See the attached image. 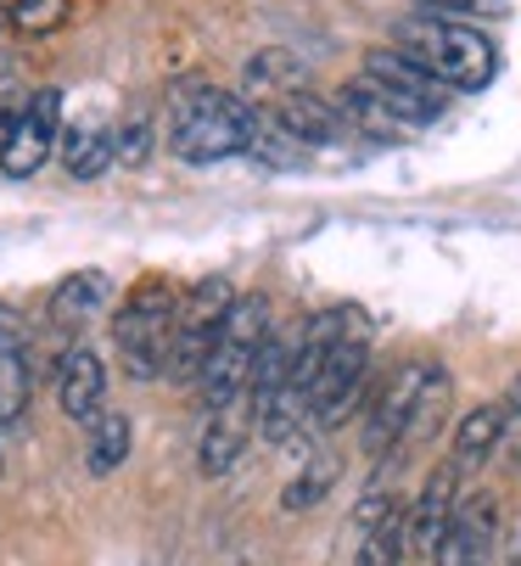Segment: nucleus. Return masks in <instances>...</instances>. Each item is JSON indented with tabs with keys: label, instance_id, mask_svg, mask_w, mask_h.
Here are the masks:
<instances>
[{
	"label": "nucleus",
	"instance_id": "bb28decb",
	"mask_svg": "<svg viewBox=\"0 0 521 566\" xmlns=\"http://www.w3.org/2000/svg\"><path fill=\"white\" fill-rule=\"evenodd\" d=\"M325 489H331V460L320 454V460H309V465H303V476L281 494V505H286V511H314V505L325 500Z\"/></svg>",
	"mask_w": 521,
	"mask_h": 566
},
{
	"label": "nucleus",
	"instance_id": "ddd939ff",
	"mask_svg": "<svg viewBox=\"0 0 521 566\" xmlns=\"http://www.w3.org/2000/svg\"><path fill=\"white\" fill-rule=\"evenodd\" d=\"M29 398H34V370L23 348V319L12 314V303H0V427H18L29 416Z\"/></svg>",
	"mask_w": 521,
	"mask_h": 566
},
{
	"label": "nucleus",
	"instance_id": "9d476101",
	"mask_svg": "<svg viewBox=\"0 0 521 566\" xmlns=\"http://www.w3.org/2000/svg\"><path fill=\"white\" fill-rule=\"evenodd\" d=\"M455 500H460V471L455 465H438L426 482H420V494L415 505H404V544L415 555H438L444 533H449V516H455Z\"/></svg>",
	"mask_w": 521,
	"mask_h": 566
},
{
	"label": "nucleus",
	"instance_id": "1a4fd4ad",
	"mask_svg": "<svg viewBox=\"0 0 521 566\" xmlns=\"http://www.w3.org/2000/svg\"><path fill=\"white\" fill-rule=\"evenodd\" d=\"M56 129H62V91H34L23 96V113H18V129L0 151V175L12 180H29L45 169V157L56 151Z\"/></svg>",
	"mask_w": 521,
	"mask_h": 566
},
{
	"label": "nucleus",
	"instance_id": "cd10ccee",
	"mask_svg": "<svg viewBox=\"0 0 521 566\" xmlns=\"http://www.w3.org/2000/svg\"><path fill=\"white\" fill-rule=\"evenodd\" d=\"M415 12L460 23V18H504L510 7H504V0H415Z\"/></svg>",
	"mask_w": 521,
	"mask_h": 566
},
{
	"label": "nucleus",
	"instance_id": "b1692460",
	"mask_svg": "<svg viewBox=\"0 0 521 566\" xmlns=\"http://www.w3.org/2000/svg\"><path fill=\"white\" fill-rule=\"evenodd\" d=\"M404 505L387 511L382 522H371L360 533V549H354V566H404Z\"/></svg>",
	"mask_w": 521,
	"mask_h": 566
},
{
	"label": "nucleus",
	"instance_id": "423d86ee",
	"mask_svg": "<svg viewBox=\"0 0 521 566\" xmlns=\"http://www.w3.org/2000/svg\"><path fill=\"white\" fill-rule=\"evenodd\" d=\"M230 303H236V286L225 275H208L191 292H180V303H174L168 359H163V381L168 387H197V376H202V365L213 354V337H219V319H225Z\"/></svg>",
	"mask_w": 521,
	"mask_h": 566
},
{
	"label": "nucleus",
	"instance_id": "473e14b6",
	"mask_svg": "<svg viewBox=\"0 0 521 566\" xmlns=\"http://www.w3.org/2000/svg\"><path fill=\"white\" fill-rule=\"evenodd\" d=\"M0 465H7V460H0Z\"/></svg>",
	"mask_w": 521,
	"mask_h": 566
},
{
	"label": "nucleus",
	"instance_id": "6ab92c4d",
	"mask_svg": "<svg viewBox=\"0 0 521 566\" xmlns=\"http://www.w3.org/2000/svg\"><path fill=\"white\" fill-rule=\"evenodd\" d=\"M499 432H504V410H499V403H477V410H466L455 421V438H449L455 471H482L499 454Z\"/></svg>",
	"mask_w": 521,
	"mask_h": 566
},
{
	"label": "nucleus",
	"instance_id": "f03ea898",
	"mask_svg": "<svg viewBox=\"0 0 521 566\" xmlns=\"http://www.w3.org/2000/svg\"><path fill=\"white\" fill-rule=\"evenodd\" d=\"M393 51H404L420 73H431L449 96L460 91H488L493 73H499V51L477 23H444V18H398L393 23Z\"/></svg>",
	"mask_w": 521,
	"mask_h": 566
},
{
	"label": "nucleus",
	"instance_id": "5701e85b",
	"mask_svg": "<svg viewBox=\"0 0 521 566\" xmlns=\"http://www.w3.org/2000/svg\"><path fill=\"white\" fill-rule=\"evenodd\" d=\"M241 157H258V164H264V169H298L303 164V146L264 113V107H258V118H252V135H247V151Z\"/></svg>",
	"mask_w": 521,
	"mask_h": 566
},
{
	"label": "nucleus",
	"instance_id": "4468645a",
	"mask_svg": "<svg viewBox=\"0 0 521 566\" xmlns=\"http://www.w3.org/2000/svg\"><path fill=\"white\" fill-rule=\"evenodd\" d=\"M264 113H270V118L303 146V151H309V146H336V140L347 135L336 102H325V96H314V91H292V96L270 102Z\"/></svg>",
	"mask_w": 521,
	"mask_h": 566
},
{
	"label": "nucleus",
	"instance_id": "7ed1b4c3",
	"mask_svg": "<svg viewBox=\"0 0 521 566\" xmlns=\"http://www.w3.org/2000/svg\"><path fill=\"white\" fill-rule=\"evenodd\" d=\"M270 297L264 292H236V303L225 308L219 319V337H213V354L197 376V392H202V410H225V403H241L247 398V376H252V354L270 332Z\"/></svg>",
	"mask_w": 521,
	"mask_h": 566
},
{
	"label": "nucleus",
	"instance_id": "39448f33",
	"mask_svg": "<svg viewBox=\"0 0 521 566\" xmlns=\"http://www.w3.org/2000/svg\"><path fill=\"white\" fill-rule=\"evenodd\" d=\"M365 381H371V326H365L360 308H342V337L331 343V354H325V365L309 387V421L320 432L342 427L354 416Z\"/></svg>",
	"mask_w": 521,
	"mask_h": 566
},
{
	"label": "nucleus",
	"instance_id": "a878e982",
	"mask_svg": "<svg viewBox=\"0 0 521 566\" xmlns=\"http://www.w3.org/2000/svg\"><path fill=\"white\" fill-rule=\"evenodd\" d=\"M152 146H157L152 118H146V113H129V118L113 129V164H124V169H146Z\"/></svg>",
	"mask_w": 521,
	"mask_h": 566
},
{
	"label": "nucleus",
	"instance_id": "412c9836",
	"mask_svg": "<svg viewBox=\"0 0 521 566\" xmlns=\"http://www.w3.org/2000/svg\"><path fill=\"white\" fill-rule=\"evenodd\" d=\"M56 151H62V169H67L73 180H102V175L113 169V129H102V124H73V129L56 140Z\"/></svg>",
	"mask_w": 521,
	"mask_h": 566
},
{
	"label": "nucleus",
	"instance_id": "2eb2a0df",
	"mask_svg": "<svg viewBox=\"0 0 521 566\" xmlns=\"http://www.w3.org/2000/svg\"><path fill=\"white\" fill-rule=\"evenodd\" d=\"M252 438V421H247V398L241 403H225V410H202V432H197V471L202 476H225L241 449Z\"/></svg>",
	"mask_w": 521,
	"mask_h": 566
},
{
	"label": "nucleus",
	"instance_id": "7c9ffc66",
	"mask_svg": "<svg viewBox=\"0 0 521 566\" xmlns=\"http://www.w3.org/2000/svg\"><path fill=\"white\" fill-rule=\"evenodd\" d=\"M504 560H510V566H521V522H515V533H510V549H504Z\"/></svg>",
	"mask_w": 521,
	"mask_h": 566
},
{
	"label": "nucleus",
	"instance_id": "f3484780",
	"mask_svg": "<svg viewBox=\"0 0 521 566\" xmlns=\"http://www.w3.org/2000/svg\"><path fill=\"white\" fill-rule=\"evenodd\" d=\"M449 403H455V376H449L444 365H426L420 392H415V403H409V421H404V438H398L393 460L409 454V449H426L431 438H438L444 421H449Z\"/></svg>",
	"mask_w": 521,
	"mask_h": 566
},
{
	"label": "nucleus",
	"instance_id": "aec40b11",
	"mask_svg": "<svg viewBox=\"0 0 521 566\" xmlns=\"http://www.w3.org/2000/svg\"><path fill=\"white\" fill-rule=\"evenodd\" d=\"M107 303H113V275L107 270H73L51 292V319H56V326H79V319L102 314Z\"/></svg>",
	"mask_w": 521,
	"mask_h": 566
},
{
	"label": "nucleus",
	"instance_id": "20e7f679",
	"mask_svg": "<svg viewBox=\"0 0 521 566\" xmlns=\"http://www.w3.org/2000/svg\"><path fill=\"white\" fill-rule=\"evenodd\" d=\"M174 303H180L174 281L146 275L129 286V297L113 314V348L135 381H163V359H168V337H174Z\"/></svg>",
	"mask_w": 521,
	"mask_h": 566
},
{
	"label": "nucleus",
	"instance_id": "4be33fe9",
	"mask_svg": "<svg viewBox=\"0 0 521 566\" xmlns=\"http://www.w3.org/2000/svg\"><path fill=\"white\" fill-rule=\"evenodd\" d=\"M135 449V427L124 410H102L91 421V449H84V465H91V476H113Z\"/></svg>",
	"mask_w": 521,
	"mask_h": 566
},
{
	"label": "nucleus",
	"instance_id": "a211bd4d",
	"mask_svg": "<svg viewBox=\"0 0 521 566\" xmlns=\"http://www.w3.org/2000/svg\"><path fill=\"white\" fill-rule=\"evenodd\" d=\"M241 85H247V102H281L292 91H309V67H303L298 51L264 45L241 62Z\"/></svg>",
	"mask_w": 521,
	"mask_h": 566
},
{
	"label": "nucleus",
	"instance_id": "c756f323",
	"mask_svg": "<svg viewBox=\"0 0 521 566\" xmlns=\"http://www.w3.org/2000/svg\"><path fill=\"white\" fill-rule=\"evenodd\" d=\"M18 113H23V96H0V151H7V140L18 129Z\"/></svg>",
	"mask_w": 521,
	"mask_h": 566
},
{
	"label": "nucleus",
	"instance_id": "f257e3e1",
	"mask_svg": "<svg viewBox=\"0 0 521 566\" xmlns=\"http://www.w3.org/2000/svg\"><path fill=\"white\" fill-rule=\"evenodd\" d=\"M258 107L236 91H219L208 78H186L168 96V151L180 164H225L247 151Z\"/></svg>",
	"mask_w": 521,
	"mask_h": 566
},
{
	"label": "nucleus",
	"instance_id": "f8f14e48",
	"mask_svg": "<svg viewBox=\"0 0 521 566\" xmlns=\"http://www.w3.org/2000/svg\"><path fill=\"white\" fill-rule=\"evenodd\" d=\"M420 376H426V365L420 359H409V365H398V376L382 387V398L371 403V416H365V454H387L393 460V449H398V438H404V421H409V403H415V392H420Z\"/></svg>",
	"mask_w": 521,
	"mask_h": 566
},
{
	"label": "nucleus",
	"instance_id": "393cba45",
	"mask_svg": "<svg viewBox=\"0 0 521 566\" xmlns=\"http://www.w3.org/2000/svg\"><path fill=\"white\" fill-rule=\"evenodd\" d=\"M73 18V0H12L7 7V29H18V34H56L62 23Z\"/></svg>",
	"mask_w": 521,
	"mask_h": 566
},
{
	"label": "nucleus",
	"instance_id": "c85d7f7f",
	"mask_svg": "<svg viewBox=\"0 0 521 566\" xmlns=\"http://www.w3.org/2000/svg\"><path fill=\"white\" fill-rule=\"evenodd\" d=\"M504 432H499V449H504V460L521 471V370L510 376V392H504Z\"/></svg>",
	"mask_w": 521,
	"mask_h": 566
},
{
	"label": "nucleus",
	"instance_id": "6e6552de",
	"mask_svg": "<svg viewBox=\"0 0 521 566\" xmlns=\"http://www.w3.org/2000/svg\"><path fill=\"white\" fill-rule=\"evenodd\" d=\"M431 566H499V500L493 494L455 500L449 533L438 555H431Z\"/></svg>",
	"mask_w": 521,
	"mask_h": 566
},
{
	"label": "nucleus",
	"instance_id": "dca6fc26",
	"mask_svg": "<svg viewBox=\"0 0 521 566\" xmlns=\"http://www.w3.org/2000/svg\"><path fill=\"white\" fill-rule=\"evenodd\" d=\"M336 113H342V124H347V129H360V135H365V140H376V146H393V140H409V135H415V129H409V124L382 102V91L371 85L365 73L342 85Z\"/></svg>",
	"mask_w": 521,
	"mask_h": 566
},
{
	"label": "nucleus",
	"instance_id": "2f4dec72",
	"mask_svg": "<svg viewBox=\"0 0 521 566\" xmlns=\"http://www.w3.org/2000/svg\"><path fill=\"white\" fill-rule=\"evenodd\" d=\"M0 29H7V0H0Z\"/></svg>",
	"mask_w": 521,
	"mask_h": 566
},
{
	"label": "nucleus",
	"instance_id": "9b49d317",
	"mask_svg": "<svg viewBox=\"0 0 521 566\" xmlns=\"http://www.w3.org/2000/svg\"><path fill=\"white\" fill-rule=\"evenodd\" d=\"M56 403L73 427H91L102 410H107V365L96 348L73 343L62 359H56Z\"/></svg>",
	"mask_w": 521,
	"mask_h": 566
},
{
	"label": "nucleus",
	"instance_id": "0eeeda50",
	"mask_svg": "<svg viewBox=\"0 0 521 566\" xmlns=\"http://www.w3.org/2000/svg\"><path fill=\"white\" fill-rule=\"evenodd\" d=\"M365 78L382 91V102H387L415 135L431 129V124L449 113V91H444L431 73H420L404 51H393V45H371V51H365Z\"/></svg>",
	"mask_w": 521,
	"mask_h": 566
}]
</instances>
